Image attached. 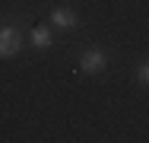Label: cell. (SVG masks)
Here are the masks:
<instances>
[{
	"instance_id": "obj_1",
	"label": "cell",
	"mask_w": 149,
	"mask_h": 143,
	"mask_svg": "<svg viewBox=\"0 0 149 143\" xmlns=\"http://www.w3.org/2000/svg\"><path fill=\"white\" fill-rule=\"evenodd\" d=\"M22 48V32L16 26H0V57H16Z\"/></svg>"
},
{
	"instance_id": "obj_2",
	"label": "cell",
	"mask_w": 149,
	"mask_h": 143,
	"mask_svg": "<svg viewBox=\"0 0 149 143\" xmlns=\"http://www.w3.org/2000/svg\"><path fill=\"white\" fill-rule=\"evenodd\" d=\"M105 64H108V57L102 48H89L86 54L79 57V67L86 70V73H98V70H105Z\"/></svg>"
},
{
	"instance_id": "obj_3",
	"label": "cell",
	"mask_w": 149,
	"mask_h": 143,
	"mask_svg": "<svg viewBox=\"0 0 149 143\" xmlns=\"http://www.w3.org/2000/svg\"><path fill=\"white\" fill-rule=\"evenodd\" d=\"M51 22L57 29H73L79 19H76V13H73L70 6H54V10H51Z\"/></svg>"
},
{
	"instance_id": "obj_4",
	"label": "cell",
	"mask_w": 149,
	"mask_h": 143,
	"mask_svg": "<svg viewBox=\"0 0 149 143\" xmlns=\"http://www.w3.org/2000/svg\"><path fill=\"white\" fill-rule=\"evenodd\" d=\"M29 38H32L35 48H51V41H54V35H51V29H48V26H35Z\"/></svg>"
},
{
	"instance_id": "obj_5",
	"label": "cell",
	"mask_w": 149,
	"mask_h": 143,
	"mask_svg": "<svg viewBox=\"0 0 149 143\" xmlns=\"http://www.w3.org/2000/svg\"><path fill=\"white\" fill-rule=\"evenodd\" d=\"M140 80H143V83H149V64H143V67H140Z\"/></svg>"
}]
</instances>
